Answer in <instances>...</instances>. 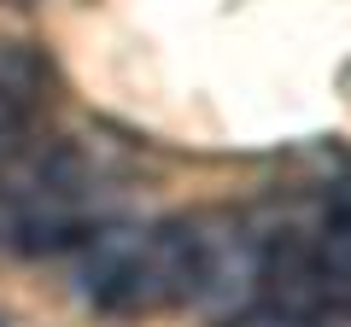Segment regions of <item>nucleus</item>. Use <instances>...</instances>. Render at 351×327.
I'll use <instances>...</instances> for the list:
<instances>
[{
    "instance_id": "nucleus-1",
    "label": "nucleus",
    "mask_w": 351,
    "mask_h": 327,
    "mask_svg": "<svg viewBox=\"0 0 351 327\" xmlns=\"http://www.w3.org/2000/svg\"><path fill=\"white\" fill-rule=\"evenodd\" d=\"M76 292L100 315H147L193 304L199 239L193 222H100L76 246Z\"/></svg>"
},
{
    "instance_id": "nucleus-2",
    "label": "nucleus",
    "mask_w": 351,
    "mask_h": 327,
    "mask_svg": "<svg viewBox=\"0 0 351 327\" xmlns=\"http://www.w3.org/2000/svg\"><path fill=\"white\" fill-rule=\"evenodd\" d=\"M228 327H311V322H299V315H287V310H240V315H228Z\"/></svg>"
}]
</instances>
